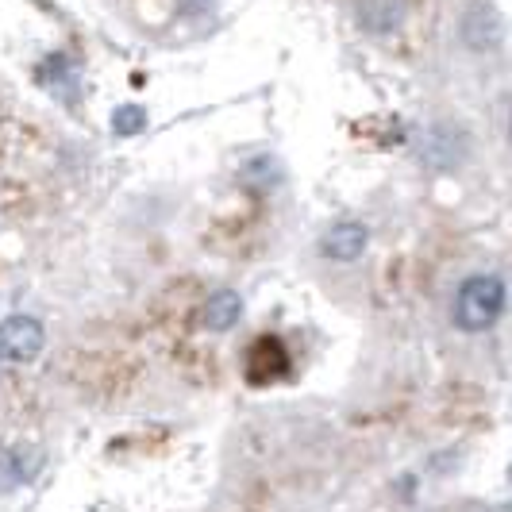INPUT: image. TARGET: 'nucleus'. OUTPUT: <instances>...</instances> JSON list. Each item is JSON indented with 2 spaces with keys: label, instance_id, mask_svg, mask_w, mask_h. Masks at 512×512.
Segmentation results:
<instances>
[{
  "label": "nucleus",
  "instance_id": "nucleus-3",
  "mask_svg": "<svg viewBox=\"0 0 512 512\" xmlns=\"http://www.w3.org/2000/svg\"><path fill=\"white\" fill-rule=\"evenodd\" d=\"M366 243H370V228L366 224H359V220H339V224H332V228L324 231L320 251H324V258H332V262H355V258H362Z\"/></svg>",
  "mask_w": 512,
  "mask_h": 512
},
{
  "label": "nucleus",
  "instance_id": "nucleus-2",
  "mask_svg": "<svg viewBox=\"0 0 512 512\" xmlns=\"http://www.w3.org/2000/svg\"><path fill=\"white\" fill-rule=\"evenodd\" d=\"M43 343H47V332H43V324L35 316H8L0 324V359L31 362L39 359Z\"/></svg>",
  "mask_w": 512,
  "mask_h": 512
},
{
  "label": "nucleus",
  "instance_id": "nucleus-5",
  "mask_svg": "<svg viewBox=\"0 0 512 512\" xmlns=\"http://www.w3.org/2000/svg\"><path fill=\"white\" fill-rule=\"evenodd\" d=\"M239 316H243V301L235 289H216L201 308V324L208 332H228L239 324Z\"/></svg>",
  "mask_w": 512,
  "mask_h": 512
},
{
  "label": "nucleus",
  "instance_id": "nucleus-6",
  "mask_svg": "<svg viewBox=\"0 0 512 512\" xmlns=\"http://www.w3.org/2000/svg\"><path fill=\"white\" fill-rule=\"evenodd\" d=\"M112 124H116L120 135H131V131H139V124H143V112H139V108H124V112H116Z\"/></svg>",
  "mask_w": 512,
  "mask_h": 512
},
{
  "label": "nucleus",
  "instance_id": "nucleus-1",
  "mask_svg": "<svg viewBox=\"0 0 512 512\" xmlns=\"http://www.w3.org/2000/svg\"><path fill=\"white\" fill-rule=\"evenodd\" d=\"M505 312V282L493 274H474L459 285L455 324L462 332H489Z\"/></svg>",
  "mask_w": 512,
  "mask_h": 512
},
{
  "label": "nucleus",
  "instance_id": "nucleus-4",
  "mask_svg": "<svg viewBox=\"0 0 512 512\" xmlns=\"http://www.w3.org/2000/svg\"><path fill=\"white\" fill-rule=\"evenodd\" d=\"M285 374H289V355H285L282 339H258L247 351V378L255 385L278 382Z\"/></svg>",
  "mask_w": 512,
  "mask_h": 512
}]
</instances>
